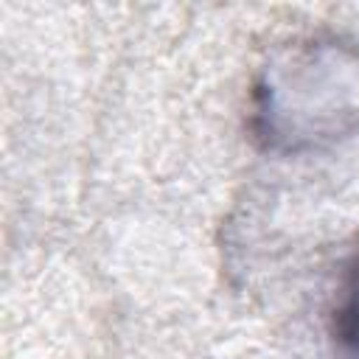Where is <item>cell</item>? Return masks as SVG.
I'll return each instance as SVG.
<instances>
[{"label": "cell", "mask_w": 359, "mask_h": 359, "mask_svg": "<svg viewBox=\"0 0 359 359\" xmlns=\"http://www.w3.org/2000/svg\"><path fill=\"white\" fill-rule=\"evenodd\" d=\"M337 104L356 118L359 56L334 42H314L283 59L258 87V123L272 146L300 149L345 126L328 112Z\"/></svg>", "instance_id": "1"}, {"label": "cell", "mask_w": 359, "mask_h": 359, "mask_svg": "<svg viewBox=\"0 0 359 359\" xmlns=\"http://www.w3.org/2000/svg\"><path fill=\"white\" fill-rule=\"evenodd\" d=\"M328 359H359V258L351 264L331 311Z\"/></svg>", "instance_id": "2"}]
</instances>
